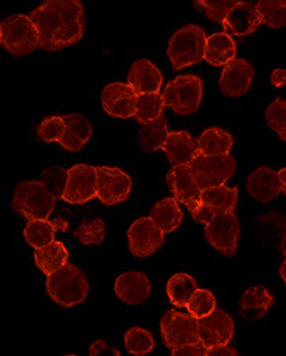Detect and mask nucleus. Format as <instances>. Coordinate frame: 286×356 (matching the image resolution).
<instances>
[{
	"label": "nucleus",
	"instance_id": "9b49d317",
	"mask_svg": "<svg viewBox=\"0 0 286 356\" xmlns=\"http://www.w3.org/2000/svg\"><path fill=\"white\" fill-rule=\"evenodd\" d=\"M164 243L165 234L150 216L136 220L128 229L129 250L138 259H146V257L157 252L164 246Z\"/></svg>",
	"mask_w": 286,
	"mask_h": 356
},
{
	"label": "nucleus",
	"instance_id": "79ce46f5",
	"mask_svg": "<svg viewBox=\"0 0 286 356\" xmlns=\"http://www.w3.org/2000/svg\"><path fill=\"white\" fill-rule=\"evenodd\" d=\"M171 356H207V348L198 342V344L175 348L171 350Z\"/></svg>",
	"mask_w": 286,
	"mask_h": 356
},
{
	"label": "nucleus",
	"instance_id": "37998d69",
	"mask_svg": "<svg viewBox=\"0 0 286 356\" xmlns=\"http://www.w3.org/2000/svg\"><path fill=\"white\" fill-rule=\"evenodd\" d=\"M190 213L193 216V220L198 221V222H202V224H205V226H207V224L215 218V213L212 212V210L207 206H204L202 202H199Z\"/></svg>",
	"mask_w": 286,
	"mask_h": 356
},
{
	"label": "nucleus",
	"instance_id": "0eeeda50",
	"mask_svg": "<svg viewBox=\"0 0 286 356\" xmlns=\"http://www.w3.org/2000/svg\"><path fill=\"white\" fill-rule=\"evenodd\" d=\"M193 176L201 190L224 186L235 175L234 156H199L190 163Z\"/></svg>",
	"mask_w": 286,
	"mask_h": 356
},
{
	"label": "nucleus",
	"instance_id": "4c0bfd02",
	"mask_svg": "<svg viewBox=\"0 0 286 356\" xmlns=\"http://www.w3.org/2000/svg\"><path fill=\"white\" fill-rule=\"evenodd\" d=\"M264 118L268 127L286 142V102L282 98H276L264 112Z\"/></svg>",
	"mask_w": 286,
	"mask_h": 356
},
{
	"label": "nucleus",
	"instance_id": "7ed1b4c3",
	"mask_svg": "<svg viewBox=\"0 0 286 356\" xmlns=\"http://www.w3.org/2000/svg\"><path fill=\"white\" fill-rule=\"evenodd\" d=\"M56 200L41 181H24L17 184L13 195L11 209L30 221H44L51 215Z\"/></svg>",
	"mask_w": 286,
	"mask_h": 356
},
{
	"label": "nucleus",
	"instance_id": "4468645a",
	"mask_svg": "<svg viewBox=\"0 0 286 356\" xmlns=\"http://www.w3.org/2000/svg\"><path fill=\"white\" fill-rule=\"evenodd\" d=\"M255 75V67L246 59H234L224 65L223 74L219 76V90L225 97L238 98L248 94L252 80Z\"/></svg>",
	"mask_w": 286,
	"mask_h": 356
},
{
	"label": "nucleus",
	"instance_id": "49530a36",
	"mask_svg": "<svg viewBox=\"0 0 286 356\" xmlns=\"http://www.w3.org/2000/svg\"><path fill=\"white\" fill-rule=\"evenodd\" d=\"M277 176H278V179H280V184H282V193L286 195V167L278 170Z\"/></svg>",
	"mask_w": 286,
	"mask_h": 356
},
{
	"label": "nucleus",
	"instance_id": "4be33fe9",
	"mask_svg": "<svg viewBox=\"0 0 286 356\" xmlns=\"http://www.w3.org/2000/svg\"><path fill=\"white\" fill-rule=\"evenodd\" d=\"M274 307V296L263 285L251 286L241 296L239 302V316L246 321H258L268 314Z\"/></svg>",
	"mask_w": 286,
	"mask_h": 356
},
{
	"label": "nucleus",
	"instance_id": "a19ab883",
	"mask_svg": "<svg viewBox=\"0 0 286 356\" xmlns=\"http://www.w3.org/2000/svg\"><path fill=\"white\" fill-rule=\"evenodd\" d=\"M89 356H122L118 348L109 346L104 339H97L89 348Z\"/></svg>",
	"mask_w": 286,
	"mask_h": 356
},
{
	"label": "nucleus",
	"instance_id": "58836bf2",
	"mask_svg": "<svg viewBox=\"0 0 286 356\" xmlns=\"http://www.w3.org/2000/svg\"><path fill=\"white\" fill-rule=\"evenodd\" d=\"M41 182L55 200H63V193L67 184V170L63 167H49L42 171Z\"/></svg>",
	"mask_w": 286,
	"mask_h": 356
},
{
	"label": "nucleus",
	"instance_id": "6ab92c4d",
	"mask_svg": "<svg viewBox=\"0 0 286 356\" xmlns=\"http://www.w3.org/2000/svg\"><path fill=\"white\" fill-rule=\"evenodd\" d=\"M260 25L262 22L257 11V5L252 2H237L235 8L229 13V16L223 22L225 33L238 38L254 35Z\"/></svg>",
	"mask_w": 286,
	"mask_h": 356
},
{
	"label": "nucleus",
	"instance_id": "c85d7f7f",
	"mask_svg": "<svg viewBox=\"0 0 286 356\" xmlns=\"http://www.w3.org/2000/svg\"><path fill=\"white\" fill-rule=\"evenodd\" d=\"M168 134V120L162 115L154 122L142 124L138 131V145L145 153H154V151L164 148Z\"/></svg>",
	"mask_w": 286,
	"mask_h": 356
},
{
	"label": "nucleus",
	"instance_id": "f8f14e48",
	"mask_svg": "<svg viewBox=\"0 0 286 356\" xmlns=\"http://www.w3.org/2000/svg\"><path fill=\"white\" fill-rule=\"evenodd\" d=\"M235 333L234 319L224 309L216 308L207 318L198 321L199 344L205 348L229 346Z\"/></svg>",
	"mask_w": 286,
	"mask_h": 356
},
{
	"label": "nucleus",
	"instance_id": "cd10ccee",
	"mask_svg": "<svg viewBox=\"0 0 286 356\" xmlns=\"http://www.w3.org/2000/svg\"><path fill=\"white\" fill-rule=\"evenodd\" d=\"M35 263L44 274H53L69 263V250L61 241H53L49 246L35 250Z\"/></svg>",
	"mask_w": 286,
	"mask_h": 356
},
{
	"label": "nucleus",
	"instance_id": "72a5a7b5",
	"mask_svg": "<svg viewBox=\"0 0 286 356\" xmlns=\"http://www.w3.org/2000/svg\"><path fill=\"white\" fill-rule=\"evenodd\" d=\"M156 346L154 336L148 330L141 327H132L125 333V347L131 355L143 356L152 352Z\"/></svg>",
	"mask_w": 286,
	"mask_h": 356
},
{
	"label": "nucleus",
	"instance_id": "ddd939ff",
	"mask_svg": "<svg viewBox=\"0 0 286 356\" xmlns=\"http://www.w3.org/2000/svg\"><path fill=\"white\" fill-rule=\"evenodd\" d=\"M98 193L97 197L106 206L123 202L129 197L132 181L123 170L114 167H97Z\"/></svg>",
	"mask_w": 286,
	"mask_h": 356
},
{
	"label": "nucleus",
	"instance_id": "423d86ee",
	"mask_svg": "<svg viewBox=\"0 0 286 356\" xmlns=\"http://www.w3.org/2000/svg\"><path fill=\"white\" fill-rule=\"evenodd\" d=\"M0 39L11 55H29L39 47V33L26 15H15L0 22Z\"/></svg>",
	"mask_w": 286,
	"mask_h": 356
},
{
	"label": "nucleus",
	"instance_id": "20e7f679",
	"mask_svg": "<svg viewBox=\"0 0 286 356\" xmlns=\"http://www.w3.org/2000/svg\"><path fill=\"white\" fill-rule=\"evenodd\" d=\"M205 42L207 35L205 30L198 25H185L171 36L167 49V55L171 61L173 70H181L204 61Z\"/></svg>",
	"mask_w": 286,
	"mask_h": 356
},
{
	"label": "nucleus",
	"instance_id": "c03bdc74",
	"mask_svg": "<svg viewBox=\"0 0 286 356\" xmlns=\"http://www.w3.org/2000/svg\"><path fill=\"white\" fill-rule=\"evenodd\" d=\"M207 356H239L237 348L229 346H219L207 348Z\"/></svg>",
	"mask_w": 286,
	"mask_h": 356
},
{
	"label": "nucleus",
	"instance_id": "a878e982",
	"mask_svg": "<svg viewBox=\"0 0 286 356\" xmlns=\"http://www.w3.org/2000/svg\"><path fill=\"white\" fill-rule=\"evenodd\" d=\"M201 202L216 215L234 213L238 204V188L219 186L202 190Z\"/></svg>",
	"mask_w": 286,
	"mask_h": 356
},
{
	"label": "nucleus",
	"instance_id": "393cba45",
	"mask_svg": "<svg viewBox=\"0 0 286 356\" xmlns=\"http://www.w3.org/2000/svg\"><path fill=\"white\" fill-rule=\"evenodd\" d=\"M150 218L156 222V226L167 235L175 232L181 226L184 220V213L179 202L175 197H164L159 201L154 207L151 209Z\"/></svg>",
	"mask_w": 286,
	"mask_h": 356
},
{
	"label": "nucleus",
	"instance_id": "b1692460",
	"mask_svg": "<svg viewBox=\"0 0 286 356\" xmlns=\"http://www.w3.org/2000/svg\"><path fill=\"white\" fill-rule=\"evenodd\" d=\"M237 56V44L234 38L228 35L225 31L214 33L212 36H207L205 42V63L210 65H228L230 61H234Z\"/></svg>",
	"mask_w": 286,
	"mask_h": 356
},
{
	"label": "nucleus",
	"instance_id": "473e14b6",
	"mask_svg": "<svg viewBox=\"0 0 286 356\" xmlns=\"http://www.w3.org/2000/svg\"><path fill=\"white\" fill-rule=\"evenodd\" d=\"M260 22L269 29H283L286 25V2L282 0H263L257 2Z\"/></svg>",
	"mask_w": 286,
	"mask_h": 356
},
{
	"label": "nucleus",
	"instance_id": "a18cd8bd",
	"mask_svg": "<svg viewBox=\"0 0 286 356\" xmlns=\"http://www.w3.org/2000/svg\"><path fill=\"white\" fill-rule=\"evenodd\" d=\"M271 84L274 88H283V86H286V69H276L272 72Z\"/></svg>",
	"mask_w": 286,
	"mask_h": 356
},
{
	"label": "nucleus",
	"instance_id": "a211bd4d",
	"mask_svg": "<svg viewBox=\"0 0 286 356\" xmlns=\"http://www.w3.org/2000/svg\"><path fill=\"white\" fill-rule=\"evenodd\" d=\"M128 84L137 97L143 94H159L164 84V75L150 59H137L128 72Z\"/></svg>",
	"mask_w": 286,
	"mask_h": 356
},
{
	"label": "nucleus",
	"instance_id": "2eb2a0df",
	"mask_svg": "<svg viewBox=\"0 0 286 356\" xmlns=\"http://www.w3.org/2000/svg\"><path fill=\"white\" fill-rule=\"evenodd\" d=\"M165 181H167V186L171 190L173 197L177 202H182L189 209V212H191L201 202L202 190L198 187V182L195 176H193L190 165L173 167L167 176H165Z\"/></svg>",
	"mask_w": 286,
	"mask_h": 356
},
{
	"label": "nucleus",
	"instance_id": "f3484780",
	"mask_svg": "<svg viewBox=\"0 0 286 356\" xmlns=\"http://www.w3.org/2000/svg\"><path fill=\"white\" fill-rule=\"evenodd\" d=\"M117 298L128 305H141L151 294V282L141 271H128L117 277L114 283Z\"/></svg>",
	"mask_w": 286,
	"mask_h": 356
},
{
	"label": "nucleus",
	"instance_id": "de8ad7c7",
	"mask_svg": "<svg viewBox=\"0 0 286 356\" xmlns=\"http://www.w3.org/2000/svg\"><path fill=\"white\" fill-rule=\"evenodd\" d=\"M278 274H280L282 280H283L285 286H286V257H285V260H283V263L280 265V268H278Z\"/></svg>",
	"mask_w": 286,
	"mask_h": 356
},
{
	"label": "nucleus",
	"instance_id": "dca6fc26",
	"mask_svg": "<svg viewBox=\"0 0 286 356\" xmlns=\"http://www.w3.org/2000/svg\"><path fill=\"white\" fill-rule=\"evenodd\" d=\"M137 94L128 83H111L102 94V106L106 114L118 118H129L136 114Z\"/></svg>",
	"mask_w": 286,
	"mask_h": 356
},
{
	"label": "nucleus",
	"instance_id": "e433bc0d",
	"mask_svg": "<svg viewBox=\"0 0 286 356\" xmlns=\"http://www.w3.org/2000/svg\"><path fill=\"white\" fill-rule=\"evenodd\" d=\"M237 0H201V2H195V8H198L202 15L210 19L212 22L223 24L229 13L235 8Z\"/></svg>",
	"mask_w": 286,
	"mask_h": 356
},
{
	"label": "nucleus",
	"instance_id": "f257e3e1",
	"mask_svg": "<svg viewBox=\"0 0 286 356\" xmlns=\"http://www.w3.org/2000/svg\"><path fill=\"white\" fill-rule=\"evenodd\" d=\"M39 33V47L58 51L81 41L86 30L84 6L78 0H49L30 13Z\"/></svg>",
	"mask_w": 286,
	"mask_h": 356
},
{
	"label": "nucleus",
	"instance_id": "412c9836",
	"mask_svg": "<svg viewBox=\"0 0 286 356\" xmlns=\"http://www.w3.org/2000/svg\"><path fill=\"white\" fill-rule=\"evenodd\" d=\"M246 188L249 196L258 202H269L282 193V184L277 171L269 167H258L252 171L246 182Z\"/></svg>",
	"mask_w": 286,
	"mask_h": 356
},
{
	"label": "nucleus",
	"instance_id": "f03ea898",
	"mask_svg": "<svg viewBox=\"0 0 286 356\" xmlns=\"http://www.w3.org/2000/svg\"><path fill=\"white\" fill-rule=\"evenodd\" d=\"M45 288L53 302L64 308L77 307L89 296V282L78 266L67 263L59 271L47 275Z\"/></svg>",
	"mask_w": 286,
	"mask_h": 356
},
{
	"label": "nucleus",
	"instance_id": "6e6552de",
	"mask_svg": "<svg viewBox=\"0 0 286 356\" xmlns=\"http://www.w3.org/2000/svg\"><path fill=\"white\" fill-rule=\"evenodd\" d=\"M161 334L164 344L171 350L179 347L198 344V321L189 313L168 309L161 319Z\"/></svg>",
	"mask_w": 286,
	"mask_h": 356
},
{
	"label": "nucleus",
	"instance_id": "7c9ffc66",
	"mask_svg": "<svg viewBox=\"0 0 286 356\" xmlns=\"http://www.w3.org/2000/svg\"><path fill=\"white\" fill-rule=\"evenodd\" d=\"M56 229H58L56 221L53 222L49 220L30 221L24 230V238L31 248H35V250L41 249L55 241Z\"/></svg>",
	"mask_w": 286,
	"mask_h": 356
},
{
	"label": "nucleus",
	"instance_id": "2f4dec72",
	"mask_svg": "<svg viewBox=\"0 0 286 356\" xmlns=\"http://www.w3.org/2000/svg\"><path fill=\"white\" fill-rule=\"evenodd\" d=\"M164 109L165 103L161 94H143L137 97L134 117L137 118L138 123L145 124L162 117Z\"/></svg>",
	"mask_w": 286,
	"mask_h": 356
},
{
	"label": "nucleus",
	"instance_id": "1a4fd4ad",
	"mask_svg": "<svg viewBox=\"0 0 286 356\" xmlns=\"http://www.w3.org/2000/svg\"><path fill=\"white\" fill-rule=\"evenodd\" d=\"M241 227L235 213L216 215L204 229V236L210 246L224 257H234L238 249Z\"/></svg>",
	"mask_w": 286,
	"mask_h": 356
},
{
	"label": "nucleus",
	"instance_id": "9d476101",
	"mask_svg": "<svg viewBox=\"0 0 286 356\" xmlns=\"http://www.w3.org/2000/svg\"><path fill=\"white\" fill-rule=\"evenodd\" d=\"M97 167L77 163L67 170V184H65V190L63 193V201L69 204H86L97 197Z\"/></svg>",
	"mask_w": 286,
	"mask_h": 356
},
{
	"label": "nucleus",
	"instance_id": "09e8293b",
	"mask_svg": "<svg viewBox=\"0 0 286 356\" xmlns=\"http://www.w3.org/2000/svg\"><path fill=\"white\" fill-rule=\"evenodd\" d=\"M64 356H77V355H64Z\"/></svg>",
	"mask_w": 286,
	"mask_h": 356
},
{
	"label": "nucleus",
	"instance_id": "c756f323",
	"mask_svg": "<svg viewBox=\"0 0 286 356\" xmlns=\"http://www.w3.org/2000/svg\"><path fill=\"white\" fill-rule=\"evenodd\" d=\"M198 283L191 275L185 273H177L170 277L167 283V294L173 305L177 308L187 307L191 296L196 293Z\"/></svg>",
	"mask_w": 286,
	"mask_h": 356
},
{
	"label": "nucleus",
	"instance_id": "39448f33",
	"mask_svg": "<svg viewBox=\"0 0 286 356\" xmlns=\"http://www.w3.org/2000/svg\"><path fill=\"white\" fill-rule=\"evenodd\" d=\"M204 83L198 75H179L164 89L165 108L179 115H190L201 106Z\"/></svg>",
	"mask_w": 286,
	"mask_h": 356
},
{
	"label": "nucleus",
	"instance_id": "aec40b11",
	"mask_svg": "<svg viewBox=\"0 0 286 356\" xmlns=\"http://www.w3.org/2000/svg\"><path fill=\"white\" fill-rule=\"evenodd\" d=\"M162 149L173 163V167L190 165L196 157L201 156L196 138H193L189 131H173L168 134Z\"/></svg>",
	"mask_w": 286,
	"mask_h": 356
},
{
	"label": "nucleus",
	"instance_id": "ea45409f",
	"mask_svg": "<svg viewBox=\"0 0 286 356\" xmlns=\"http://www.w3.org/2000/svg\"><path fill=\"white\" fill-rule=\"evenodd\" d=\"M65 124L61 115H50L45 117L44 120L39 123L38 127V136L44 142H58L61 140L64 136Z\"/></svg>",
	"mask_w": 286,
	"mask_h": 356
},
{
	"label": "nucleus",
	"instance_id": "c9c22d12",
	"mask_svg": "<svg viewBox=\"0 0 286 356\" xmlns=\"http://www.w3.org/2000/svg\"><path fill=\"white\" fill-rule=\"evenodd\" d=\"M73 236L78 238L86 246L102 245L106 236V224L102 218L83 220L78 229L73 232Z\"/></svg>",
	"mask_w": 286,
	"mask_h": 356
},
{
	"label": "nucleus",
	"instance_id": "8fccbe9b",
	"mask_svg": "<svg viewBox=\"0 0 286 356\" xmlns=\"http://www.w3.org/2000/svg\"><path fill=\"white\" fill-rule=\"evenodd\" d=\"M0 45H2V39H0Z\"/></svg>",
	"mask_w": 286,
	"mask_h": 356
},
{
	"label": "nucleus",
	"instance_id": "bb28decb",
	"mask_svg": "<svg viewBox=\"0 0 286 356\" xmlns=\"http://www.w3.org/2000/svg\"><path fill=\"white\" fill-rule=\"evenodd\" d=\"M202 156H228L234 147V137L221 128H209L196 138Z\"/></svg>",
	"mask_w": 286,
	"mask_h": 356
},
{
	"label": "nucleus",
	"instance_id": "f704fd0d",
	"mask_svg": "<svg viewBox=\"0 0 286 356\" xmlns=\"http://www.w3.org/2000/svg\"><path fill=\"white\" fill-rule=\"evenodd\" d=\"M187 312L195 318L196 321H201L204 318H207L216 309V299L215 296L212 294L209 289H196V293L191 296V299L187 303Z\"/></svg>",
	"mask_w": 286,
	"mask_h": 356
},
{
	"label": "nucleus",
	"instance_id": "5701e85b",
	"mask_svg": "<svg viewBox=\"0 0 286 356\" xmlns=\"http://www.w3.org/2000/svg\"><path fill=\"white\" fill-rule=\"evenodd\" d=\"M63 120L65 124V129L63 138L59 140V145H61L64 149L77 153V151L81 149L84 145L90 140L92 134H94V128H92L89 118L81 114L63 115Z\"/></svg>",
	"mask_w": 286,
	"mask_h": 356
}]
</instances>
